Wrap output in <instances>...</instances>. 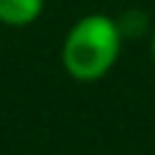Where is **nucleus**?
Returning a JSON list of instances; mask_svg holds the SVG:
<instances>
[{"instance_id": "f257e3e1", "label": "nucleus", "mask_w": 155, "mask_h": 155, "mask_svg": "<svg viewBox=\"0 0 155 155\" xmlns=\"http://www.w3.org/2000/svg\"><path fill=\"white\" fill-rule=\"evenodd\" d=\"M120 54V27L104 14H90L79 19L63 46L65 71L74 79L93 82L101 79Z\"/></svg>"}, {"instance_id": "f03ea898", "label": "nucleus", "mask_w": 155, "mask_h": 155, "mask_svg": "<svg viewBox=\"0 0 155 155\" xmlns=\"http://www.w3.org/2000/svg\"><path fill=\"white\" fill-rule=\"evenodd\" d=\"M44 0H0V22L5 25H27L38 19Z\"/></svg>"}, {"instance_id": "7ed1b4c3", "label": "nucleus", "mask_w": 155, "mask_h": 155, "mask_svg": "<svg viewBox=\"0 0 155 155\" xmlns=\"http://www.w3.org/2000/svg\"><path fill=\"white\" fill-rule=\"evenodd\" d=\"M153 54H155V38H153Z\"/></svg>"}]
</instances>
